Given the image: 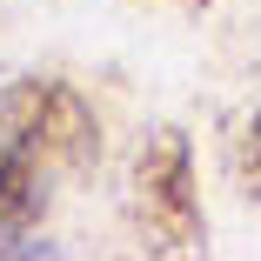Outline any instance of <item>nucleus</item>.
<instances>
[{"mask_svg":"<svg viewBox=\"0 0 261 261\" xmlns=\"http://www.w3.org/2000/svg\"><path fill=\"white\" fill-rule=\"evenodd\" d=\"M221 154H228V174L248 201H261V108H241L221 134Z\"/></svg>","mask_w":261,"mask_h":261,"instance_id":"nucleus-3","label":"nucleus"},{"mask_svg":"<svg viewBox=\"0 0 261 261\" xmlns=\"http://www.w3.org/2000/svg\"><path fill=\"white\" fill-rule=\"evenodd\" d=\"M127 221L147 254H201L207 215H201V181H194V147L181 127H154L134 154L127 174Z\"/></svg>","mask_w":261,"mask_h":261,"instance_id":"nucleus-2","label":"nucleus"},{"mask_svg":"<svg viewBox=\"0 0 261 261\" xmlns=\"http://www.w3.org/2000/svg\"><path fill=\"white\" fill-rule=\"evenodd\" d=\"M100 154V121L87 94L54 74H20L0 87V254L27 241L61 181L87 174Z\"/></svg>","mask_w":261,"mask_h":261,"instance_id":"nucleus-1","label":"nucleus"}]
</instances>
